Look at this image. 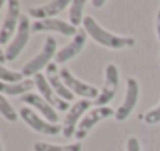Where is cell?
I'll return each mask as SVG.
<instances>
[{
  "mask_svg": "<svg viewBox=\"0 0 160 151\" xmlns=\"http://www.w3.org/2000/svg\"><path fill=\"white\" fill-rule=\"evenodd\" d=\"M84 30L87 34H90V38L98 42L100 45L107 47V49H113V50H120L124 47H134L135 45V39L131 36H117L112 34L110 31L104 30L92 16H86L82 20Z\"/></svg>",
  "mask_w": 160,
  "mask_h": 151,
  "instance_id": "6da1fadb",
  "label": "cell"
},
{
  "mask_svg": "<svg viewBox=\"0 0 160 151\" xmlns=\"http://www.w3.org/2000/svg\"><path fill=\"white\" fill-rule=\"evenodd\" d=\"M56 39L53 36H47L45 42H44V49L39 55H36L31 61H28L23 67H22V75L25 78L30 76H36L38 73H41L42 69H47L48 64H52V59L56 58Z\"/></svg>",
  "mask_w": 160,
  "mask_h": 151,
  "instance_id": "7a4b0ae2",
  "label": "cell"
},
{
  "mask_svg": "<svg viewBox=\"0 0 160 151\" xmlns=\"http://www.w3.org/2000/svg\"><path fill=\"white\" fill-rule=\"evenodd\" d=\"M115 115V111L109 106H100V107H93L90 112H87L82 120L79 122L78 128H76V133H75V139L76 140H82L87 137V134L90 133V129L93 126H97L100 122L106 120L109 117Z\"/></svg>",
  "mask_w": 160,
  "mask_h": 151,
  "instance_id": "3957f363",
  "label": "cell"
},
{
  "mask_svg": "<svg viewBox=\"0 0 160 151\" xmlns=\"http://www.w3.org/2000/svg\"><path fill=\"white\" fill-rule=\"evenodd\" d=\"M30 33H31V23L28 20V16H20V20H19V27H17V33L14 36V39L11 41V44L6 47L5 51V56H6V61H14L22 50L25 49V45L28 44L30 41Z\"/></svg>",
  "mask_w": 160,
  "mask_h": 151,
  "instance_id": "277c9868",
  "label": "cell"
},
{
  "mask_svg": "<svg viewBox=\"0 0 160 151\" xmlns=\"http://www.w3.org/2000/svg\"><path fill=\"white\" fill-rule=\"evenodd\" d=\"M59 73H61V78H62L64 84L70 89V92L73 95H79L84 100H97L100 97V92L101 91H98L95 86H90L87 83H82L68 69H62V70H59Z\"/></svg>",
  "mask_w": 160,
  "mask_h": 151,
  "instance_id": "5b68a950",
  "label": "cell"
},
{
  "mask_svg": "<svg viewBox=\"0 0 160 151\" xmlns=\"http://www.w3.org/2000/svg\"><path fill=\"white\" fill-rule=\"evenodd\" d=\"M138 95H140V86L138 81L134 76H129L126 80V94H124V100L120 104V107L115 111V120L118 122H124L129 114L132 112V109L135 107L137 101H138Z\"/></svg>",
  "mask_w": 160,
  "mask_h": 151,
  "instance_id": "8992f818",
  "label": "cell"
},
{
  "mask_svg": "<svg viewBox=\"0 0 160 151\" xmlns=\"http://www.w3.org/2000/svg\"><path fill=\"white\" fill-rule=\"evenodd\" d=\"M19 114H20L22 120H23L30 128H33L36 133L47 134V136H56V134H59V133L62 131V128H61L58 123H50V122L41 118V117H39L33 109H30V107H22Z\"/></svg>",
  "mask_w": 160,
  "mask_h": 151,
  "instance_id": "52a82bcc",
  "label": "cell"
},
{
  "mask_svg": "<svg viewBox=\"0 0 160 151\" xmlns=\"http://www.w3.org/2000/svg\"><path fill=\"white\" fill-rule=\"evenodd\" d=\"M6 16L3 20V25L0 28V45H5L9 42L12 33L16 31V27H19V20H20V5L17 0H9L6 2Z\"/></svg>",
  "mask_w": 160,
  "mask_h": 151,
  "instance_id": "ba28073f",
  "label": "cell"
},
{
  "mask_svg": "<svg viewBox=\"0 0 160 151\" xmlns=\"http://www.w3.org/2000/svg\"><path fill=\"white\" fill-rule=\"evenodd\" d=\"M92 107V101L90 100H79L76 101L67 112L65 115V120H64V126H62V136L64 139H72L75 137V133H76V128H78V120L81 118V115L89 109Z\"/></svg>",
  "mask_w": 160,
  "mask_h": 151,
  "instance_id": "9c48e42d",
  "label": "cell"
},
{
  "mask_svg": "<svg viewBox=\"0 0 160 151\" xmlns=\"http://www.w3.org/2000/svg\"><path fill=\"white\" fill-rule=\"evenodd\" d=\"M34 84H36V87H38V91H39V95L47 101L50 106H53L54 109H58V111H62V112L67 111V112H68V109H70L72 106H68V101L62 100V98L54 92V89L50 86L48 80H47L44 75L38 73V75L34 76Z\"/></svg>",
  "mask_w": 160,
  "mask_h": 151,
  "instance_id": "30bf717a",
  "label": "cell"
},
{
  "mask_svg": "<svg viewBox=\"0 0 160 151\" xmlns=\"http://www.w3.org/2000/svg\"><path fill=\"white\" fill-rule=\"evenodd\" d=\"M118 81H120L118 67H117L115 64H107L103 89H101V92H100V97L95 100L97 107L107 106V103L115 97V92H117V89H118Z\"/></svg>",
  "mask_w": 160,
  "mask_h": 151,
  "instance_id": "8fae6325",
  "label": "cell"
},
{
  "mask_svg": "<svg viewBox=\"0 0 160 151\" xmlns=\"http://www.w3.org/2000/svg\"><path fill=\"white\" fill-rule=\"evenodd\" d=\"M41 31H54L64 36H76L78 28L70 25V22L61 20V19H44V20H34L31 23V33H41Z\"/></svg>",
  "mask_w": 160,
  "mask_h": 151,
  "instance_id": "7c38bea8",
  "label": "cell"
},
{
  "mask_svg": "<svg viewBox=\"0 0 160 151\" xmlns=\"http://www.w3.org/2000/svg\"><path fill=\"white\" fill-rule=\"evenodd\" d=\"M86 41H87L86 30H79L78 34L73 38V41L70 44H67L64 49H61V50L56 53V58H54L56 64H62V62H67V61L73 59L78 53H81V50L84 49Z\"/></svg>",
  "mask_w": 160,
  "mask_h": 151,
  "instance_id": "4fadbf2b",
  "label": "cell"
},
{
  "mask_svg": "<svg viewBox=\"0 0 160 151\" xmlns=\"http://www.w3.org/2000/svg\"><path fill=\"white\" fill-rule=\"evenodd\" d=\"M20 101L25 103V104H28V106L36 107V109L45 117L47 122H50V123H58V120H59V118H58V112L54 111L53 106H50L39 94H33V92L25 94V95L20 97Z\"/></svg>",
  "mask_w": 160,
  "mask_h": 151,
  "instance_id": "5bb4252c",
  "label": "cell"
},
{
  "mask_svg": "<svg viewBox=\"0 0 160 151\" xmlns=\"http://www.w3.org/2000/svg\"><path fill=\"white\" fill-rule=\"evenodd\" d=\"M68 5H72L68 0H54L50 2L44 6H36V8H30L28 16L36 19V20H44V19H53L56 14H59L64 8H67Z\"/></svg>",
  "mask_w": 160,
  "mask_h": 151,
  "instance_id": "9a60e30c",
  "label": "cell"
},
{
  "mask_svg": "<svg viewBox=\"0 0 160 151\" xmlns=\"http://www.w3.org/2000/svg\"><path fill=\"white\" fill-rule=\"evenodd\" d=\"M45 78L48 80L50 86L53 87L54 92H56V94H58V95H59L62 100L72 101L73 98H75V95L70 92V89L64 84V81H62V78H61V73H59V70H58V67H56V62L48 64Z\"/></svg>",
  "mask_w": 160,
  "mask_h": 151,
  "instance_id": "2e32d148",
  "label": "cell"
},
{
  "mask_svg": "<svg viewBox=\"0 0 160 151\" xmlns=\"http://www.w3.org/2000/svg\"><path fill=\"white\" fill-rule=\"evenodd\" d=\"M34 80H23L22 83H3L0 81V94L2 95H25L34 87Z\"/></svg>",
  "mask_w": 160,
  "mask_h": 151,
  "instance_id": "e0dca14e",
  "label": "cell"
},
{
  "mask_svg": "<svg viewBox=\"0 0 160 151\" xmlns=\"http://www.w3.org/2000/svg\"><path fill=\"white\" fill-rule=\"evenodd\" d=\"M34 151H81V143H70V145H56V143H47V142H36Z\"/></svg>",
  "mask_w": 160,
  "mask_h": 151,
  "instance_id": "ac0fdd59",
  "label": "cell"
},
{
  "mask_svg": "<svg viewBox=\"0 0 160 151\" xmlns=\"http://www.w3.org/2000/svg\"><path fill=\"white\" fill-rule=\"evenodd\" d=\"M84 6H86V0H73L70 5L68 20H70V25H73L75 28H78V25L82 23V20H84V17H82Z\"/></svg>",
  "mask_w": 160,
  "mask_h": 151,
  "instance_id": "d6986e66",
  "label": "cell"
},
{
  "mask_svg": "<svg viewBox=\"0 0 160 151\" xmlns=\"http://www.w3.org/2000/svg\"><path fill=\"white\" fill-rule=\"evenodd\" d=\"M23 78L25 76L22 75V72L9 70L0 64V81H3V83H22Z\"/></svg>",
  "mask_w": 160,
  "mask_h": 151,
  "instance_id": "ffe728a7",
  "label": "cell"
},
{
  "mask_svg": "<svg viewBox=\"0 0 160 151\" xmlns=\"http://www.w3.org/2000/svg\"><path fill=\"white\" fill-rule=\"evenodd\" d=\"M0 114L3 115V118H6L8 122H16L17 120V112L16 109L11 106V103L5 98V95L0 94Z\"/></svg>",
  "mask_w": 160,
  "mask_h": 151,
  "instance_id": "44dd1931",
  "label": "cell"
},
{
  "mask_svg": "<svg viewBox=\"0 0 160 151\" xmlns=\"http://www.w3.org/2000/svg\"><path fill=\"white\" fill-rule=\"evenodd\" d=\"M143 120H145L148 125H156V123H159L160 122V103L154 109H151V111H148V112L145 114Z\"/></svg>",
  "mask_w": 160,
  "mask_h": 151,
  "instance_id": "7402d4cb",
  "label": "cell"
},
{
  "mask_svg": "<svg viewBox=\"0 0 160 151\" xmlns=\"http://www.w3.org/2000/svg\"><path fill=\"white\" fill-rule=\"evenodd\" d=\"M126 150L128 151H142L138 139H137V137H129L128 142H126Z\"/></svg>",
  "mask_w": 160,
  "mask_h": 151,
  "instance_id": "603a6c76",
  "label": "cell"
},
{
  "mask_svg": "<svg viewBox=\"0 0 160 151\" xmlns=\"http://www.w3.org/2000/svg\"><path fill=\"white\" fill-rule=\"evenodd\" d=\"M156 31H157V38H159V42H160V8H159V13H157V19H156Z\"/></svg>",
  "mask_w": 160,
  "mask_h": 151,
  "instance_id": "cb8c5ba5",
  "label": "cell"
},
{
  "mask_svg": "<svg viewBox=\"0 0 160 151\" xmlns=\"http://www.w3.org/2000/svg\"><path fill=\"white\" fill-rule=\"evenodd\" d=\"M104 5H106L104 0H93V2H92V6H93V8H101V6H104Z\"/></svg>",
  "mask_w": 160,
  "mask_h": 151,
  "instance_id": "d4e9b609",
  "label": "cell"
},
{
  "mask_svg": "<svg viewBox=\"0 0 160 151\" xmlns=\"http://www.w3.org/2000/svg\"><path fill=\"white\" fill-rule=\"evenodd\" d=\"M5 62H6V56H5V53H3V50L0 49V64L3 65Z\"/></svg>",
  "mask_w": 160,
  "mask_h": 151,
  "instance_id": "484cf974",
  "label": "cell"
},
{
  "mask_svg": "<svg viewBox=\"0 0 160 151\" xmlns=\"http://www.w3.org/2000/svg\"><path fill=\"white\" fill-rule=\"evenodd\" d=\"M3 5H5V3H3V2L0 0V9H2V6H3Z\"/></svg>",
  "mask_w": 160,
  "mask_h": 151,
  "instance_id": "4316f807",
  "label": "cell"
},
{
  "mask_svg": "<svg viewBox=\"0 0 160 151\" xmlns=\"http://www.w3.org/2000/svg\"><path fill=\"white\" fill-rule=\"evenodd\" d=\"M0 151H3V148H2V142H0Z\"/></svg>",
  "mask_w": 160,
  "mask_h": 151,
  "instance_id": "83f0119b",
  "label": "cell"
},
{
  "mask_svg": "<svg viewBox=\"0 0 160 151\" xmlns=\"http://www.w3.org/2000/svg\"><path fill=\"white\" fill-rule=\"evenodd\" d=\"M159 62H160V58H159Z\"/></svg>",
  "mask_w": 160,
  "mask_h": 151,
  "instance_id": "f1b7e54d",
  "label": "cell"
}]
</instances>
